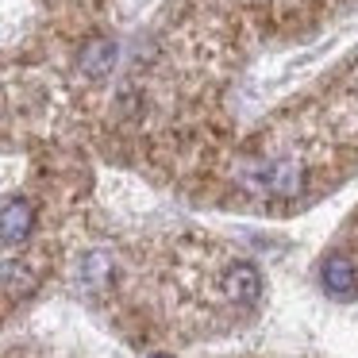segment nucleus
<instances>
[{
    "instance_id": "obj_1",
    "label": "nucleus",
    "mask_w": 358,
    "mask_h": 358,
    "mask_svg": "<svg viewBox=\"0 0 358 358\" xmlns=\"http://www.w3.org/2000/svg\"><path fill=\"white\" fill-rule=\"evenodd\" d=\"M247 185L270 196H296L304 189V173L296 162H266L258 166L255 178H247Z\"/></svg>"
},
{
    "instance_id": "obj_2",
    "label": "nucleus",
    "mask_w": 358,
    "mask_h": 358,
    "mask_svg": "<svg viewBox=\"0 0 358 358\" xmlns=\"http://www.w3.org/2000/svg\"><path fill=\"white\" fill-rule=\"evenodd\" d=\"M35 231V204L24 196L0 204V243H24Z\"/></svg>"
},
{
    "instance_id": "obj_3",
    "label": "nucleus",
    "mask_w": 358,
    "mask_h": 358,
    "mask_svg": "<svg viewBox=\"0 0 358 358\" xmlns=\"http://www.w3.org/2000/svg\"><path fill=\"white\" fill-rule=\"evenodd\" d=\"M224 293L235 304H258L262 301V273L250 262H235L224 270Z\"/></svg>"
},
{
    "instance_id": "obj_4",
    "label": "nucleus",
    "mask_w": 358,
    "mask_h": 358,
    "mask_svg": "<svg viewBox=\"0 0 358 358\" xmlns=\"http://www.w3.org/2000/svg\"><path fill=\"white\" fill-rule=\"evenodd\" d=\"M320 281H324V289L331 296L347 301V296H355V289H358V266L350 262V258H343V255H331V258H324V266H320Z\"/></svg>"
},
{
    "instance_id": "obj_5",
    "label": "nucleus",
    "mask_w": 358,
    "mask_h": 358,
    "mask_svg": "<svg viewBox=\"0 0 358 358\" xmlns=\"http://www.w3.org/2000/svg\"><path fill=\"white\" fill-rule=\"evenodd\" d=\"M78 66H81V73H89V78L112 73V66H116V43L112 39H93L85 50H81Z\"/></svg>"
},
{
    "instance_id": "obj_6",
    "label": "nucleus",
    "mask_w": 358,
    "mask_h": 358,
    "mask_svg": "<svg viewBox=\"0 0 358 358\" xmlns=\"http://www.w3.org/2000/svg\"><path fill=\"white\" fill-rule=\"evenodd\" d=\"M35 285H39V278H35V270L27 262H0V293L27 296Z\"/></svg>"
},
{
    "instance_id": "obj_7",
    "label": "nucleus",
    "mask_w": 358,
    "mask_h": 358,
    "mask_svg": "<svg viewBox=\"0 0 358 358\" xmlns=\"http://www.w3.org/2000/svg\"><path fill=\"white\" fill-rule=\"evenodd\" d=\"M81 281H85L89 289H104L112 281V255L108 250H89L85 258H81Z\"/></svg>"
},
{
    "instance_id": "obj_8",
    "label": "nucleus",
    "mask_w": 358,
    "mask_h": 358,
    "mask_svg": "<svg viewBox=\"0 0 358 358\" xmlns=\"http://www.w3.org/2000/svg\"><path fill=\"white\" fill-rule=\"evenodd\" d=\"M150 358H170V355H150Z\"/></svg>"
}]
</instances>
